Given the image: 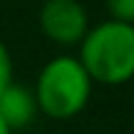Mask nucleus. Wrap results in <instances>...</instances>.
<instances>
[{
  "mask_svg": "<svg viewBox=\"0 0 134 134\" xmlns=\"http://www.w3.org/2000/svg\"><path fill=\"white\" fill-rule=\"evenodd\" d=\"M13 82V57H10L5 42L0 40V92Z\"/></svg>",
  "mask_w": 134,
  "mask_h": 134,
  "instance_id": "obj_6",
  "label": "nucleus"
},
{
  "mask_svg": "<svg viewBox=\"0 0 134 134\" xmlns=\"http://www.w3.org/2000/svg\"><path fill=\"white\" fill-rule=\"evenodd\" d=\"M40 30L55 45H80L90 30V18L80 0H45L40 8Z\"/></svg>",
  "mask_w": 134,
  "mask_h": 134,
  "instance_id": "obj_3",
  "label": "nucleus"
},
{
  "mask_svg": "<svg viewBox=\"0 0 134 134\" xmlns=\"http://www.w3.org/2000/svg\"><path fill=\"white\" fill-rule=\"evenodd\" d=\"M37 114L40 109H37V102H35V92L30 87L10 82L0 92V117L8 122V127L13 132L32 124Z\"/></svg>",
  "mask_w": 134,
  "mask_h": 134,
  "instance_id": "obj_4",
  "label": "nucleus"
},
{
  "mask_svg": "<svg viewBox=\"0 0 134 134\" xmlns=\"http://www.w3.org/2000/svg\"><path fill=\"white\" fill-rule=\"evenodd\" d=\"M82 67L92 82L124 85L134 80V25L122 20H104L80 40Z\"/></svg>",
  "mask_w": 134,
  "mask_h": 134,
  "instance_id": "obj_1",
  "label": "nucleus"
},
{
  "mask_svg": "<svg viewBox=\"0 0 134 134\" xmlns=\"http://www.w3.org/2000/svg\"><path fill=\"white\" fill-rule=\"evenodd\" d=\"M112 20H122V23L134 25V0H107Z\"/></svg>",
  "mask_w": 134,
  "mask_h": 134,
  "instance_id": "obj_5",
  "label": "nucleus"
},
{
  "mask_svg": "<svg viewBox=\"0 0 134 134\" xmlns=\"http://www.w3.org/2000/svg\"><path fill=\"white\" fill-rule=\"evenodd\" d=\"M40 114L50 119H72L92 97V80L77 57L60 55L42 65L32 87Z\"/></svg>",
  "mask_w": 134,
  "mask_h": 134,
  "instance_id": "obj_2",
  "label": "nucleus"
},
{
  "mask_svg": "<svg viewBox=\"0 0 134 134\" xmlns=\"http://www.w3.org/2000/svg\"><path fill=\"white\" fill-rule=\"evenodd\" d=\"M0 134H13V129L8 127V122H5L3 117H0Z\"/></svg>",
  "mask_w": 134,
  "mask_h": 134,
  "instance_id": "obj_7",
  "label": "nucleus"
}]
</instances>
